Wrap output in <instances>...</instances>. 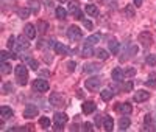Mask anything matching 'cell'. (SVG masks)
I'll use <instances>...</instances> for the list:
<instances>
[{
  "label": "cell",
  "mask_w": 156,
  "mask_h": 132,
  "mask_svg": "<svg viewBox=\"0 0 156 132\" xmlns=\"http://www.w3.org/2000/svg\"><path fill=\"white\" fill-rule=\"evenodd\" d=\"M14 73H16L17 82H19L21 86H25L27 81H28V70H27V67L22 65V64H19V65L14 68Z\"/></svg>",
  "instance_id": "cell-1"
},
{
  "label": "cell",
  "mask_w": 156,
  "mask_h": 132,
  "mask_svg": "<svg viewBox=\"0 0 156 132\" xmlns=\"http://www.w3.org/2000/svg\"><path fill=\"white\" fill-rule=\"evenodd\" d=\"M84 86H86V89H88V90H91V92H97V90H100L102 81H100V78L94 76V78H89L88 81L84 82Z\"/></svg>",
  "instance_id": "cell-2"
},
{
  "label": "cell",
  "mask_w": 156,
  "mask_h": 132,
  "mask_svg": "<svg viewBox=\"0 0 156 132\" xmlns=\"http://www.w3.org/2000/svg\"><path fill=\"white\" fill-rule=\"evenodd\" d=\"M67 115L66 113H62V112H56L55 113V117H53V121H55V129H61L64 124L67 123Z\"/></svg>",
  "instance_id": "cell-3"
},
{
  "label": "cell",
  "mask_w": 156,
  "mask_h": 132,
  "mask_svg": "<svg viewBox=\"0 0 156 132\" xmlns=\"http://www.w3.org/2000/svg\"><path fill=\"white\" fill-rule=\"evenodd\" d=\"M33 89L44 93V92H47L50 89V86H49V82L45 81V79H36V81L33 82Z\"/></svg>",
  "instance_id": "cell-4"
},
{
  "label": "cell",
  "mask_w": 156,
  "mask_h": 132,
  "mask_svg": "<svg viewBox=\"0 0 156 132\" xmlns=\"http://www.w3.org/2000/svg\"><path fill=\"white\" fill-rule=\"evenodd\" d=\"M67 36H69V39H70V40H80L83 34H81V30L78 28L77 25H72L70 28L67 30Z\"/></svg>",
  "instance_id": "cell-5"
},
{
  "label": "cell",
  "mask_w": 156,
  "mask_h": 132,
  "mask_svg": "<svg viewBox=\"0 0 156 132\" xmlns=\"http://www.w3.org/2000/svg\"><path fill=\"white\" fill-rule=\"evenodd\" d=\"M139 42L142 44L144 47H150L151 44H153V38H151V33L148 31H144L139 34Z\"/></svg>",
  "instance_id": "cell-6"
},
{
  "label": "cell",
  "mask_w": 156,
  "mask_h": 132,
  "mask_svg": "<svg viewBox=\"0 0 156 132\" xmlns=\"http://www.w3.org/2000/svg\"><path fill=\"white\" fill-rule=\"evenodd\" d=\"M28 39V38H27ZM25 39V36H19L16 39V50H27L30 47V44H28V40Z\"/></svg>",
  "instance_id": "cell-7"
},
{
  "label": "cell",
  "mask_w": 156,
  "mask_h": 132,
  "mask_svg": "<svg viewBox=\"0 0 156 132\" xmlns=\"http://www.w3.org/2000/svg\"><path fill=\"white\" fill-rule=\"evenodd\" d=\"M150 98V93L147 92V90H137L136 93H134V101L136 103H144V101H147Z\"/></svg>",
  "instance_id": "cell-8"
},
{
  "label": "cell",
  "mask_w": 156,
  "mask_h": 132,
  "mask_svg": "<svg viewBox=\"0 0 156 132\" xmlns=\"http://www.w3.org/2000/svg\"><path fill=\"white\" fill-rule=\"evenodd\" d=\"M49 101H50L52 106H55V107H59V106H62V103H64L62 96H61L59 93H52L50 98H49Z\"/></svg>",
  "instance_id": "cell-9"
},
{
  "label": "cell",
  "mask_w": 156,
  "mask_h": 132,
  "mask_svg": "<svg viewBox=\"0 0 156 132\" xmlns=\"http://www.w3.org/2000/svg\"><path fill=\"white\" fill-rule=\"evenodd\" d=\"M36 115H38V107L36 106H27L25 110H24V117L25 118H34Z\"/></svg>",
  "instance_id": "cell-10"
},
{
  "label": "cell",
  "mask_w": 156,
  "mask_h": 132,
  "mask_svg": "<svg viewBox=\"0 0 156 132\" xmlns=\"http://www.w3.org/2000/svg\"><path fill=\"white\" fill-rule=\"evenodd\" d=\"M120 113H123V115H130V113L133 112V107H131V104L130 103H122V104H117V107H116Z\"/></svg>",
  "instance_id": "cell-11"
},
{
  "label": "cell",
  "mask_w": 156,
  "mask_h": 132,
  "mask_svg": "<svg viewBox=\"0 0 156 132\" xmlns=\"http://www.w3.org/2000/svg\"><path fill=\"white\" fill-rule=\"evenodd\" d=\"M100 68H102V65L98 62H89L84 65V72L86 73H95V72H100Z\"/></svg>",
  "instance_id": "cell-12"
},
{
  "label": "cell",
  "mask_w": 156,
  "mask_h": 132,
  "mask_svg": "<svg viewBox=\"0 0 156 132\" xmlns=\"http://www.w3.org/2000/svg\"><path fill=\"white\" fill-rule=\"evenodd\" d=\"M24 33H25V36L28 38V39H34V38H36V28H34L31 23H27V25H25Z\"/></svg>",
  "instance_id": "cell-13"
},
{
  "label": "cell",
  "mask_w": 156,
  "mask_h": 132,
  "mask_svg": "<svg viewBox=\"0 0 156 132\" xmlns=\"http://www.w3.org/2000/svg\"><path fill=\"white\" fill-rule=\"evenodd\" d=\"M81 109H83V113H86V115H89V113H92L95 110V104L92 101H86L83 103V106H81Z\"/></svg>",
  "instance_id": "cell-14"
},
{
  "label": "cell",
  "mask_w": 156,
  "mask_h": 132,
  "mask_svg": "<svg viewBox=\"0 0 156 132\" xmlns=\"http://www.w3.org/2000/svg\"><path fill=\"white\" fill-rule=\"evenodd\" d=\"M111 76H113V79L114 81H117V82H120L122 79H123V76H125V73L122 72L119 67H116V68H113V72H111Z\"/></svg>",
  "instance_id": "cell-15"
},
{
  "label": "cell",
  "mask_w": 156,
  "mask_h": 132,
  "mask_svg": "<svg viewBox=\"0 0 156 132\" xmlns=\"http://www.w3.org/2000/svg\"><path fill=\"white\" fill-rule=\"evenodd\" d=\"M0 117L3 120H8L13 117V109L8 107V106H3V107H0Z\"/></svg>",
  "instance_id": "cell-16"
},
{
  "label": "cell",
  "mask_w": 156,
  "mask_h": 132,
  "mask_svg": "<svg viewBox=\"0 0 156 132\" xmlns=\"http://www.w3.org/2000/svg\"><path fill=\"white\" fill-rule=\"evenodd\" d=\"M28 8H30L34 14H38L39 10H41V3L38 2V0H28Z\"/></svg>",
  "instance_id": "cell-17"
},
{
  "label": "cell",
  "mask_w": 156,
  "mask_h": 132,
  "mask_svg": "<svg viewBox=\"0 0 156 132\" xmlns=\"http://www.w3.org/2000/svg\"><path fill=\"white\" fill-rule=\"evenodd\" d=\"M130 124H131V120L128 118V117H122L120 120H119V128H120L122 130L128 129V128H130Z\"/></svg>",
  "instance_id": "cell-18"
},
{
  "label": "cell",
  "mask_w": 156,
  "mask_h": 132,
  "mask_svg": "<svg viewBox=\"0 0 156 132\" xmlns=\"http://www.w3.org/2000/svg\"><path fill=\"white\" fill-rule=\"evenodd\" d=\"M108 47H109V51H111L113 55H117V53H119V42H117L116 39H111V40H109Z\"/></svg>",
  "instance_id": "cell-19"
},
{
  "label": "cell",
  "mask_w": 156,
  "mask_h": 132,
  "mask_svg": "<svg viewBox=\"0 0 156 132\" xmlns=\"http://www.w3.org/2000/svg\"><path fill=\"white\" fill-rule=\"evenodd\" d=\"M84 11L89 14V16H92V17H95V16H98V8L95 6V5H86V8H84Z\"/></svg>",
  "instance_id": "cell-20"
},
{
  "label": "cell",
  "mask_w": 156,
  "mask_h": 132,
  "mask_svg": "<svg viewBox=\"0 0 156 132\" xmlns=\"http://www.w3.org/2000/svg\"><path fill=\"white\" fill-rule=\"evenodd\" d=\"M103 128H105L106 130H113V129H114V121H113L111 117H105V118H103Z\"/></svg>",
  "instance_id": "cell-21"
},
{
  "label": "cell",
  "mask_w": 156,
  "mask_h": 132,
  "mask_svg": "<svg viewBox=\"0 0 156 132\" xmlns=\"http://www.w3.org/2000/svg\"><path fill=\"white\" fill-rule=\"evenodd\" d=\"M100 39H102L100 34H92V36H89L86 39V45H95L97 42H100Z\"/></svg>",
  "instance_id": "cell-22"
},
{
  "label": "cell",
  "mask_w": 156,
  "mask_h": 132,
  "mask_svg": "<svg viewBox=\"0 0 156 132\" xmlns=\"http://www.w3.org/2000/svg\"><path fill=\"white\" fill-rule=\"evenodd\" d=\"M55 51H56L58 55H67L69 53L67 47L64 45V44H55Z\"/></svg>",
  "instance_id": "cell-23"
},
{
  "label": "cell",
  "mask_w": 156,
  "mask_h": 132,
  "mask_svg": "<svg viewBox=\"0 0 156 132\" xmlns=\"http://www.w3.org/2000/svg\"><path fill=\"white\" fill-rule=\"evenodd\" d=\"M47 28H49V23L45 22V20H39L38 22V33L44 34L45 31H47Z\"/></svg>",
  "instance_id": "cell-24"
},
{
  "label": "cell",
  "mask_w": 156,
  "mask_h": 132,
  "mask_svg": "<svg viewBox=\"0 0 156 132\" xmlns=\"http://www.w3.org/2000/svg\"><path fill=\"white\" fill-rule=\"evenodd\" d=\"M66 16H67V11L64 10L62 6H58V8H56V17H58V19H59V20H64V19H66Z\"/></svg>",
  "instance_id": "cell-25"
},
{
  "label": "cell",
  "mask_w": 156,
  "mask_h": 132,
  "mask_svg": "<svg viewBox=\"0 0 156 132\" xmlns=\"http://www.w3.org/2000/svg\"><path fill=\"white\" fill-rule=\"evenodd\" d=\"M136 53H137V45H130V48H128V53H126V55H123L122 61L128 59V56H134Z\"/></svg>",
  "instance_id": "cell-26"
},
{
  "label": "cell",
  "mask_w": 156,
  "mask_h": 132,
  "mask_svg": "<svg viewBox=\"0 0 156 132\" xmlns=\"http://www.w3.org/2000/svg\"><path fill=\"white\" fill-rule=\"evenodd\" d=\"M0 68H2V73H3V75H10V73H11V70H13V68H11V65L8 64L6 61H3V62H2V67H0Z\"/></svg>",
  "instance_id": "cell-27"
},
{
  "label": "cell",
  "mask_w": 156,
  "mask_h": 132,
  "mask_svg": "<svg viewBox=\"0 0 156 132\" xmlns=\"http://www.w3.org/2000/svg\"><path fill=\"white\" fill-rule=\"evenodd\" d=\"M100 96H102V100L103 101H109V100H111L113 98V92L111 90H102V93H100Z\"/></svg>",
  "instance_id": "cell-28"
},
{
  "label": "cell",
  "mask_w": 156,
  "mask_h": 132,
  "mask_svg": "<svg viewBox=\"0 0 156 132\" xmlns=\"http://www.w3.org/2000/svg\"><path fill=\"white\" fill-rule=\"evenodd\" d=\"M17 14H19L21 19H28V16H30V10H28V8H21V10L17 11Z\"/></svg>",
  "instance_id": "cell-29"
},
{
  "label": "cell",
  "mask_w": 156,
  "mask_h": 132,
  "mask_svg": "<svg viewBox=\"0 0 156 132\" xmlns=\"http://www.w3.org/2000/svg\"><path fill=\"white\" fill-rule=\"evenodd\" d=\"M27 64H28L30 68H33V70H38V67H39L38 61H34L33 58H27Z\"/></svg>",
  "instance_id": "cell-30"
},
{
  "label": "cell",
  "mask_w": 156,
  "mask_h": 132,
  "mask_svg": "<svg viewBox=\"0 0 156 132\" xmlns=\"http://www.w3.org/2000/svg\"><path fill=\"white\" fill-rule=\"evenodd\" d=\"M94 55V51H92V48H91V45H84V48H83V56L84 58H89V56H92Z\"/></svg>",
  "instance_id": "cell-31"
},
{
  "label": "cell",
  "mask_w": 156,
  "mask_h": 132,
  "mask_svg": "<svg viewBox=\"0 0 156 132\" xmlns=\"http://www.w3.org/2000/svg\"><path fill=\"white\" fill-rule=\"evenodd\" d=\"M145 62L148 64V65H151V67H154L156 65V56L154 55H148V56H147V59H145Z\"/></svg>",
  "instance_id": "cell-32"
},
{
  "label": "cell",
  "mask_w": 156,
  "mask_h": 132,
  "mask_svg": "<svg viewBox=\"0 0 156 132\" xmlns=\"http://www.w3.org/2000/svg\"><path fill=\"white\" fill-rule=\"evenodd\" d=\"M39 124H41V128H44V129H47V128L50 126V120H49L47 117H42V118L39 120Z\"/></svg>",
  "instance_id": "cell-33"
},
{
  "label": "cell",
  "mask_w": 156,
  "mask_h": 132,
  "mask_svg": "<svg viewBox=\"0 0 156 132\" xmlns=\"http://www.w3.org/2000/svg\"><path fill=\"white\" fill-rule=\"evenodd\" d=\"M97 56H98L100 59H102V61H105V59H108V56H109V55H108V51H106V50L100 48V50L97 51Z\"/></svg>",
  "instance_id": "cell-34"
},
{
  "label": "cell",
  "mask_w": 156,
  "mask_h": 132,
  "mask_svg": "<svg viewBox=\"0 0 156 132\" xmlns=\"http://www.w3.org/2000/svg\"><path fill=\"white\" fill-rule=\"evenodd\" d=\"M125 14H126L128 17H134V8H133V5L125 6Z\"/></svg>",
  "instance_id": "cell-35"
},
{
  "label": "cell",
  "mask_w": 156,
  "mask_h": 132,
  "mask_svg": "<svg viewBox=\"0 0 156 132\" xmlns=\"http://www.w3.org/2000/svg\"><path fill=\"white\" fill-rule=\"evenodd\" d=\"M0 58H2V61H6V59L13 58V53H8L6 50H3V51H0Z\"/></svg>",
  "instance_id": "cell-36"
},
{
  "label": "cell",
  "mask_w": 156,
  "mask_h": 132,
  "mask_svg": "<svg viewBox=\"0 0 156 132\" xmlns=\"http://www.w3.org/2000/svg\"><path fill=\"white\" fill-rule=\"evenodd\" d=\"M78 2H77V0H75V2H70V5H69V11L70 13H73V11H77L78 10Z\"/></svg>",
  "instance_id": "cell-37"
},
{
  "label": "cell",
  "mask_w": 156,
  "mask_h": 132,
  "mask_svg": "<svg viewBox=\"0 0 156 132\" xmlns=\"http://www.w3.org/2000/svg\"><path fill=\"white\" fill-rule=\"evenodd\" d=\"M3 92H5V93L13 92V84H11V82H5V84H3Z\"/></svg>",
  "instance_id": "cell-38"
},
{
  "label": "cell",
  "mask_w": 156,
  "mask_h": 132,
  "mask_svg": "<svg viewBox=\"0 0 156 132\" xmlns=\"http://www.w3.org/2000/svg\"><path fill=\"white\" fill-rule=\"evenodd\" d=\"M123 73H125V76L131 78V76H134V75H136V70H134V68H126Z\"/></svg>",
  "instance_id": "cell-39"
},
{
  "label": "cell",
  "mask_w": 156,
  "mask_h": 132,
  "mask_svg": "<svg viewBox=\"0 0 156 132\" xmlns=\"http://www.w3.org/2000/svg\"><path fill=\"white\" fill-rule=\"evenodd\" d=\"M72 14H73V16H75V19H78V20H83V13H81V11H80V8H78V10H77V11H73Z\"/></svg>",
  "instance_id": "cell-40"
},
{
  "label": "cell",
  "mask_w": 156,
  "mask_h": 132,
  "mask_svg": "<svg viewBox=\"0 0 156 132\" xmlns=\"http://www.w3.org/2000/svg\"><path fill=\"white\" fill-rule=\"evenodd\" d=\"M8 48H16V39L14 38H10V39H8Z\"/></svg>",
  "instance_id": "cell-41"
},
{
  "label": "cell",
  "mask_w": 156,
  "mask_h": 132,
  "mask_svg": "<svg viewBox=\"0 0 156 132\" xmlns=\"http://www.w3.org/2000/svg\"><path fill=\"white\" fill-rule=\"evenodd\" d=\"M147 86L154 87V86H156V78H154V76H150V78H148V81H147Z\"/></svg>",
  "instance_id": "cell-42"
},
{
  "label": "cell",
  "mask_w": 156,
  "mask_h": 132,
  "mask_svg": "<svg viewBox=\"0 0 156 132\" xmlns=\"http://www.w3.org/2000/svg\"><path fill=\"white\" fill-rule=\"evenodd\" d=\"M75 67H77L75 61H70V62L67 64V68H69V72H73V70H75Z\"/></svg>",
  "instance_id": "cell-43"
},
{
  "label": "cell",
  "mask_w": 156,
  "mask_h": 132,
  "mask_svg": "<svg viewBox=\"0 0 156 132\" xmlns=\"http://www.w3.org/2000/svg\"><path fill=\"white\" fill-rule=\"evenodd\" d=\"M123 90H125V92H131V90H133V82H126V84L123 86Z\"/></svg>",
  "instance_id": "cell-44"
},
{
  "label": "cell",
  "mask_w": 156,
  "mask_h": 132,
  "mask_svg": "<svg viewBox=\"0 0 156 132\" xmlns=\"http://www.w3.org/2000/svg\"><path fill=\"white\" fill-rule=\"evenodd\" d=\"M83 23H84V26H86V30H92V28H94V25H92V22H91V20H84Z\"/></svg>",
  "instance_id": "cell-45"
},
{
  "label": "cell",
  "mask_w": 156,
  "mask_h": 132,
  "mask_svg": "<svg viewBox=\"0 0 156 132\" xmlns=\"http://www.w3.org/2000/svg\"><path fill=\"white\" fill-rule=\"evenodd\" d=\"M153 123V117L151 115H145V124L148 126V124H151Z\"/></svg>",
  "instance_id": "cell-46"
},
{
  "label": "cell",
  "mask_w": 156,
  "mask_h": 132,
  "mask_svg": "<svg viewBox=\"0 0 156 132\" xmlns=\"http://www.w3.org/2000/svg\"><path fill=\"white\" fill-rule=\"evenodd\" d=\"M81 128H83L84 130H91V129H92V124H91V123H83V126H81Z\"/></svg>",
  "instance_id": "cell-47"
},
{
  "label": "cell",
  "mask_w": 156,
  "mask_h": 132,
  "mask_svg": "<svg viewBox=\"0 0 156 132\" xmlns=\"http://www.w3.org/2000/svg\"><path fill=\"white\" fill-rule=\"evenodd\" d=\"M102 123H103V118H100V117L95 118V124H97V126H102Z\"/></svg>",
  "instance_id": "cell-48"
},
{
  "label": "cell",
  "mask_w": 156,
  "mask_h": 132,
  "mask_svg": "<svg viewBox=\"0 0 156 132\" xmlns=\"http://www.w3.org/2000/svg\"><path fill=\"white\" fill-rule=\"evenodd\" d=\"M142 2H144V0H134V5H136L137 8H139V6L142 5Z\"/></svg>",
  "instance_id": "cell-49"
},
{
  "label": "cell",
  "mask_w": 156,
  "mask_h": 132,
  "mask_svg": "<svg viewBox=\"0 0 156 132\" xmlns=\"http://www.w3.org/2000/svg\"><path fill=\"white\" fill-rule=\"evenodd\" d=\"M59 2H61V3H64V2H67V0H59Z\"/></svg>",
  "instance_id": "cell-50"
}]
</instances>
